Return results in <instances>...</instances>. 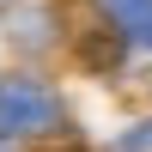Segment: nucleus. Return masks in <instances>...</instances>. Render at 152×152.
Here are the masks:
<instances>
[{
  "instance_id": "obj_1",
  "label": "nucleus",
  "mask_w": 152,
  "mask_h": 152,
  "mask_svg": "<svg viewBox=\"0 0 152 152\" xmlns=\"http://www.w3.org/2000/svg\"><path fill=\"white\" fill-rule=\"evenodd\" d=\"M55 122H61V97L49 85H31V79L0 85V134H49Z\"/></svg>"
},
{
  "instance_id": "obj_2",
  "label": "nucleus",
  "mask_w": 152,
  "mask_h": 152,
  "mask_svg": "<svg viewBox=\"0 0 152 152\" xmlns=\"http://www.w3.org/2000/svg\"><path fill=\"white\" fill-rule=\"evenodd\" d=\"M104 12L128 43H152V0H104Z\"/></svg>"
},
{
  "instance_id": "obj_3",
  "label": "nucleus",
  "mask_w": 152,
  "mask_h": 152,
  "mask_svg": "<svg viewBox=\"0 0 152 152\" xmlns=\"http://www.w3.org/2000/svg\"><path fill=\"white\" fill-rule=\"evenodd\" d=\"M122 152H152V128H146V134H128V140H122Z\"/></svg>"
}]
</instances>
